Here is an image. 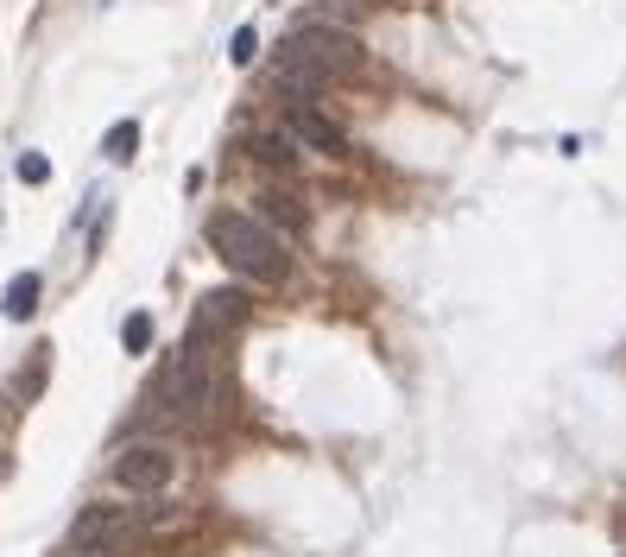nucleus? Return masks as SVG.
Segmentation results:
<instances>
[{
  "label": "nucleus",
  "mask_w": 626,
  "mask_h": 557,
  "mask_svg": "<svg viewBox=\"0 0 626 557\" xmlns=\"http://www.w3.org/2000/svg\"><path fill=\"white\" fill-rule=\"evenodd\" d=\"M209 247H216L241 278H254V285H285V273H292L285 241H278L260 216H241V209H216V216H209Z\"/></svg>",
  "instance_id": "1"
},
{
  "label": "nucleus",
  "mask_w": 626,
  "mask_h": 557,
  "mask_svg": "<svg viewBox=\"0 0 626 557\" xmlns=\"http://www.w3.org/2000/svg\"><path fill=\"white\" fill-rule=\"evenodd\" d=\"M209 405H216V361H209V349H184V355L158 374L153 412L165 418V424H190V418H203Z\"/></svg>",
  "instance_id": "2"
},
{
  "label": "nucleus",
  "mask_w": 626,
  "mask_h": 557,
  "mask_svg": "<svg viewBox=\"0 0 626 557\" xmlns=\"http://www.w3.org/2000/svg\"><path fill=\"white\" fill-rule=\"evenodd\" d=\"M134 538H139V514H127V507H82L70 519V551L77 557H115Z\"/></svg>",
  "instance_id": "3"
},
{
  "label": "nucleus",
  "mask_w": 626,
  "mask_h": 557,
  "mask_svg": "<svg viewBox=\"0 0 626 557\" xmlns=\"http://www.w3.org/2000/svg\"><path fill=\"white\" fill-rule=\"evenodd\" d=\"M285 51H297L304 63H316L323 77H349V70H361V39H354V32H335V26H297L292 39H285Z\"/></svg>",
  "instance_id": "4"
},
{
  "label": "nucleus",
  "mask_w": 626,
  "mask_h": 557,
  "mask_svg": "<svg viewBox=\"0 0 626 557\" xmlns=\"http://www.w3.org/2000/svg\"><path fill=\"white\" fill-rule=\"evenodd\" d=\"M247 292H203L190 311V336H184V349H222V342L235 336L241 323H247Z\"/></svg>",
  "instance_id": "5"
},
{
  "label": "nucleus",
  "mask_w": 626,
  "mask_h": 557,
  "mask_svg": "<svg viewBox=\"0 0 626 557\" xmlns=\"http://www.w3.org/2000/svg\"><path fill=\"white\" fill-rule=\"evenodd\" d=\"M177 462L165 443H127L115 457V488H127V495H158V488H172Z\"/></svg>",
  "instance_id": "6"
},
{
  "label": "nucleus",
  "mask_w": 626,
  "mask_h": 557,
  "mask_svg": "<svg viewBox=\"0 0 626 557\" xmlns=\"http://www.w3.org/2000/svg\"><path fill=\"white\" fill-rule=\"evenodd\" d=\"M285 134L297 139V146H316V153H349V139H342V127H335L330 115H316L311 101H292V120H285Z\"/></svg>",
  "instance_id": "7"
},
{
  "label": "nucleus",
  "mask_w": 626,
  "mask_h": 557,
  "mask_svg": "<svg viewBox=\"0 0 626 557\" xmlns=\"http://www.w3.org/2000/svg\"><path fill=\"white\" fill-rule=\"evenodd\" d=\"M254 203H260L254 216L266 222V228H285V235H297V228H304V222H311V216H304V203H297L292 190H260Z\"/></svg>",
  "instance_id": "8"
},
{
  "label": "nucleus",
  "mask_w": 626,
  "mask_h": 557,
  "mask_svg": "<svg viewBox=\"0 0 626 557\" xmlns=\"http://www.w3.org/2000/svg\"><path fill=\"white\" fill-rule=\"evenodd\" d=\"M247 153H254L266 172H278V178H292V172H297V139L292 134H260Z\"/></svg>",
  "instance_id": "9"
},
{
  "label": "nucleus",
  "mask_w": 626,
  "mask_h": 557,
  "mask_svg": "<svg viewBox=\"0 0 626 557\" xmlns=\"http://www.w3.org/2000/svg\"><path fill=\"white\" fill-rule=\"evenodd\" d=\"M0 304H7V317H13V323H26L32 311H39V273H20L13 285H7V299H0Z\"/></svg>",
  "instance_id": "10"
},
{
  "label": "nucleus",
  "mask_w": 626,
  "mask_h": 557,
  "mask_svg": "<svg viewBox=\"0 0 626 557\" xmlns=\"http://www.w3.org/2000/svg\"><path fill=\"white\" fill-rule=\"evenodd\" d=\"M101 153H108L115 165L134 159V153H139V120H115V127H108V139H101Z\"/></svg>",
  "instance_id": "11"
},
{
  "label": "nucleus",
  "mask_w": 626,
  "mask_h": 557,
  "mask_svg": "<svg viewBox=\"0 0 626 557\" xmlns=\"http://www.w3.org/2000/svg\"><path fill=\"white\" fill-rule=\"evenodd\" d=\"M120 349H127V355H146V349H153V317H146V311H134V317L120 323Z\"/></svg>",
  "instance_id": "12"
},
{
  "label": "nucleus",
  "mask_w": 626,
  "mask_h": 557,
  "mask_svg": "<svg viewBox=\"0 0 626 557\" xmlns=\"http://www.w3.org/2000/svg\"><path fill=\"white\" fill-rule=\"evenodd\" d=\"M51 178V159H45V153H26L20 159V184H45Z\"/></svg>",
  "instance_id": "13"
},
{
  "label": "nucleus",
  "mask_w": 626,
  "mask_h": 557,
  "mask_svg": "<svg viewBox=\"0 0 626 557\" xmlns=\"http://www.w3.org/2000/svg\"><path fill=\"white\" fill-rule=\"evenodd\" d=\"M254 51H260L254 26H241V32H235V51H228V58H235V63H254Z\"/></svg>",
  "instance_id": "14"
}]
</instances>
